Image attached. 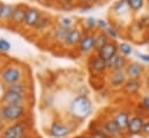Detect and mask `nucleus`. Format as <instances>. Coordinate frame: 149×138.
<instances>
[{
  "label": "nucleus",
  "instance_id": "obj_29",
  "mask_svg": "<svg viewBox=\"0 0 149 138\" xmlns=\"http://www.w3.org/2000/svg\"><path fill=\"white\" fill-rule=\"evenodd\" d=\"M84 26H86L87 29L91 30V29H94V28L97 26V20H95L94 18H88V19L84 21Z\"/></svg>",
  "mask_w": 149,
  "mask_h": 138
},
{
  "label": "nucleus",
  "instance_id": "obj_22",
  "mask_svg": "<svg viewBox=\"0 0 149 138\" xmlns=\"http://www.w3.org/2000/svg\"><path fill=\"white\" fill-rule=\"evenodd\" d=\"M112 11H113V13H114L116 15H118V16L126 14V13L130 11V6H128V4H127V0H119V1H117V2L113 5Z\"/></svg>",
  "mask_w": 149,
  "mask_h": 138
},
{
  "label": "nucleus",
  "instance_id": "obj_14",
  "mask_svg": "<svg viewBox=\"0 0 149 138\" xmlns=\"http://www.w3.org/2000/svg\"><path fill=\"white\" fill-rule=\"evenodd\" d=\"M94 43H95L94 35L84 34L81 37V41L79 43V50L82 54H88L91 50H94Z\"/></svg>",
  "mask_w": 149,
  "mask_h": 138
},
{
  "label": "nucleus",
  "instance_id": "obj_17",
  "mask_svg": "<svg viewBox=\"0 0 149 138\" xmlns=\"http://www.w3.org/2000/svg\"><path fill=\"white\" fill-rule=\"evenodd\" d=\"M123 89L127 95H135L141 89V81L140 80H134V79H128L125 82Z\"/></svg>",
  "mask_w": 149,
  "mask_h": 138
},
{
  "label": "nucleus",
  "instance_id": "obj_15",
  "mask_svg": "<svg viewBox=\"0 0 149 138\" xmlns=\"http://www.w3.org/2000/svg\"><path fill=\"white\" fill-rule=\"evenodd\" d=\"M89 68H90V71L95 74H101V73H104L107 70H108V66H107V62L101 58L100 56L97 57H94L91 61H90V64H89Z\"/></svg>",
  "mask_w": 149,
  "mask_h": 138
},
{
  "label": "nucleus",
  "instance_id": "obj_23",
  "mask_svg": "<svg viewBox=\"0 0 149 138\" xmlns=\"http://www.w3.org/2000/svg\"><path fill=\"white\" fill-rule=\"evenodd\" d=\"M7 91H12V92H15V93H20V94H24L27 93L28 91V87L24 82H15V84H12V85H8L7 86Z\"/></svg>",
  "mask_w": 149,
  "mask_h": 138
},
{
  "label": "nucleus",
  "instance_id": "obj_4",
  "mask_svg": "<svg viewBox=\"0 0 149 138\" xmlns=\"http://www.w3.org/2000/svg\"><path fill=\"white\" fill-rule=\"evenodd\" d=\"M145 118L141 115H134L130 118L127 129H126V136H139L142 135L143 125H145Z\"/></svg>",
  "mask_w": 149,
  "mask_h": 138
},
{
  "label": "nucleus",
  "instance_id": "obj_26",
  "mask_svg": "<svg viewBox=\"0 0 149 138\" xmlns=\"http://www.w3.org/2000/svg\"><path fill=\"white\" fill-rule=\"evenodd\" d=\"M68 30H70V29H66V28L60 27L58 30H56V38H57L58 41H60V42H65L66 36L68 34Z\"/></svg>",
  "mask_w": 149,
  "mask_h": 138
},
{
  "label": "nucleus",
  "instance_id": "obj_10",
  "mask_svg": "<svg viewBox=\"0 0 149 138\" xmlns=\"http://www.w3.org/2000/svg\"><path fill=\"white\" fill-rule=\"evenodd\" d=\"M130 118H131V115L127 110H124V109H120L118 110L114 116H113V121L116 122V124L124 131L126 132V129H127V125H128V122H130Z\"/></svg>",
  "mask_w": 149,
  "mask_h": 138
},
{
  "label": "nucleus",
  "instance_id": "obj_32",
  "mask_svg": "<svg viewBox=\"0 0 149 138\" xmlns=\"http://www.w3.org/2000/svg\"><path fill=\"white\" fill-rule=\"evenodd\" d=\"M140 106H141L146 111H149V96H143L142 100H141Z\"/></svg>",
  "mask_w": 149,
  "mask_h": 138
},
{
  "label": "nucleus",
  "instance_id": "obj_39",
  "mask_svg": "<svg viewBox=\"0 0 149 138\" xmlns=\"http://www.w3.org/2000/svg\"><path fill=\"white\" fill-rule=\"evenodd\" d=\"M81 2H83V4H88V2H91V1H94V0H80Z\"/></svg>",
  "mask_w": 149,
  "mask_h": 138
},
{
  "label": "nucleus",
  "instance_id": "obj_25",
  "mask_svg": "<svg viewBox=\"0 0 149 138\" xmlns=\"http://www.w3.org/2000/svg\"><path fill=\"white\" fill-rule=\"evenodd\" d=\"M118 50H119L124 56H130V55L132 54V51H133L132 45L128 44V43H125V42H123V43H120V44L118 45Z\"/></svg>",
  "mask_w": 149,
  "mask_h": 138
},
{
  "label": "nucleus",
  "instance_id": "obj_21",
  "mask_svg": "<svg viewBox=\"0 0 149 138\" xmlns=\"http://www.w3.org/2000/svg\"><path fill=\"white\" fill-rule=\"evenodd\" d=\"M95 38V43H94V50H96L97 52L109 42V36L107 35V33H103V32H100L94 36Z\"/></svg>",
  "mask_w": 149,
  "mask_h": 138
},
{
  "label": "nucleus",
  "instance_id": "obj_6",
  "mask_svg": "<svg viewBox=\"0 0 149 138\" xmlns=\"http://www.w3.org/2000/svg\"><path fill=\"white\" fill-rule=\"evenodd\" d=\"M102 128H103V131L111 138H126V132H124L117 124L116 122L109 118V120H105L104 122H102Z\"/></svg>",
  "mask_w": 149,
  "mask_h": 138
},
{
  "label": "nucleus",
  "instance_id": "obj_42",
  "mask_svg": "<svg viewBox=\"0 0 149 138\" xmlns=\"http://www.w3.org/2000/svg\"><path fill=\"white\" fill-rule=\"evenodd\" d=\"M146 39H147V43L149 44V32H148V34H147V38H146Z\"/></svg>",
  "mask_w": 149,
  "mask_h": 138
},
{
  "label": "nucleus",
  "instance_id": "obj_35",
  "mask_svg": "<svg viewBox=\"0 0 149 138\" xmlns=\"http://www.w3.org/2000/svg\"><path fill=\"white\" fill-rule=\"evenodd\" d=\"M142 135L149 137V118L145 121V125H143V131H142Z\"/></svg>",
  "mask_w": 149,
  "mask_h": 138
},
{
  "label": "nucleus",
  "instance_id": "obj_37",
  "mask_svg": "<svg viewBox=\"0 0 149 138\" xmlns=\"http://www.w3.org/2000/svg\"><path fill=\"white\" fill-rule=\"evenodd\" d=\"M2 131H3V120L0 116V132H2Z\"/></svg>",
  "mask_w": 149,
  "mask_h": 138
},
{
  "label": "nucleus",
  "instance_id": "obj_36",
  "mask_svg": "<svg viewBox=\"0 0 149 138\" xmlns=\"http://www.w3.org/2000/svg\"><path fill=\"white\" fill-rule=\"evenodd\" d=\"M138 56H139V58H141L143 62H147L149 63V55H143V54H138Z\"/></svg>",
  "mask_w": 149,
  "mask_h": 138
},
{
  "label": "nucleus",
  "instance_id": "obj_41",
  "mask_svg": "<svg viewBox=\"0 0 149 138\" xmlns=\"http://www.w3.org/2000/svg\"><path fill=\"white\" fill-rule=\"evenodd\" d=\"M1 12H2V4H0V18H1Z\"/></svg>",
  "mask_w": 149,
  "mask_h": 138
},
{
  "label": "nucleus",
  "instance_id": "obj_12",
  "mask_svg": "<svg viewBox=\"0 0 149 138\" xmlns=\"http://www.w3.org/2000/svg\"><path fill=\"white\" fill-rule=\"evenodd\" d=\"M127 64L128 63H127L126 58L124 56H119V55H114L112 58L107 61V66L111 71H119V70L126 69Z\"/></svg>",
  "mask_w": 149,
  "mask_h": 138
},
{
  "label": "nucleus",
  "instance_id": "obj_18",
  "mask_svg": "<svg viewBox=\"0 0 149 138\" xmlns=\"http://www.w3.org/2000/svg\"><path fill=\"white\" fill-rule=\"evenodd\" d=\"M81 32L80 29L77 28H72L68 30V34L66 36V39H65V44L70 45V46H73L75 44H79L80 41H81Z\"/></svg>",
  "mask_w": 149,
  "mask_h": 138
},
{
  "label": "nucleus",
  "instance_id": "obj_1",
  "mask_svg": "<svg viewBox=\"0 0 149 138\" xmlns=\"http://www.w3.org/2000/svg\"><path fill=\"white\" fill-rule=\"evenodd\" d=\"M71 114L76 120H84L87 118L93 111L91 101L86 95H79L73 99L71 104Z\"/></svg>",
  "mask_w": 149,
  "mask_h": 138
},
{
  "label": "nucleus",
  "instance_id": "obj_27",
  "mask_svg": "<svg viewBox=\"0 0 149 138\" xmlns=\"http://www.w3.org/2000/svg\"><path fill=\"white\" fill-rule=\"evenodd\" d=\"M14 8L9 5H2V12H1V18H10L13 14Z\"/></svg>",
  "mask_w": 149,
  "mask_h": 138
},
{
  "label": "nucleus",
  "instance_id": "obj_5",
  "mask_svg": "<svg viewBox=\"0 0 149 138\" xmlns=\"http://www.w3.org/2000/svg\"><path fill=\"white\" fill-rule=\"evenodd\" d=\"M0 75H1V80L7 85H12V84L19 82L22 79L21 69H19L17 66H7L1 72Z\"/></svg>",
  "mask_w": 149,
  "mask_h": 138
},
{
  "label": "nucleus",
  "instance_id": "obj_33",
  "mask_svg": "<svg viewBox=\"0 0 149 138\" xmlns=\"http://www.w3.org/2000/svg\"><path fill=\"white\" fill-rule=\"evenodd\" d=\"M97 27H98L100 29H103V30H107V29L109 28L105 20H97Z\"/></svg>",
  "mask_w": 149,
  "mask_h": 138
},
{
  "label": "nucleus",
  "instance_id": "obj_19",
  "mask_svg": "<svg viewBox=\"0 0 149 138\" xmlns=\"http://www.w3.org/2000/svg\"><path fill=\"white\" fill-rule=\"evenodd\" d=\"M26 8L23 6H17L14 8L13 11V14L10 16L12 19V22L14 25H21L24 22V16H26Z\"/></svg>",
  "mask_w": 149,
  "mask_h": 138
},
{
  "label": "nucleus",
  "instance_id": "obj_20",
  "mask_svg": "<svg viewBox=\"0 0 149 138\" xmlns=\"http://www.w3.org/2000/svg\"><path fill=\"white\" fill-rule=\"evenodd\" d=\"M89 131H90L89 135L91 138H111L103 131L102 123H98V122H93V124L90 125Z\"/></svg>",
  "mask_w": 149,
  "mask_h": 138
},
{
  "label": "nucleus",
  "instance_id": "obj_3",
  "mask_svg": "<svg viewBox=\"0 0 149 138\" xmlns=\"http://www.w3.org/2000/svg\"><path fill=\"white\" fill-rule=\"evenodd\" d=\"M27 135V127L24 122L19 121L12 125H8L1 132L0 138H23Z\"/></svg>",
  "mask_w": 149,
  "mask_h": 138
},
{
  "label": "nucleus",
  "instance_id": "obj_13",
  "mask_svg": "<svg viewBox=\"0 0 149 138\" xmlns=\"http://www.w3.org/2000/svg\"><path fill=\"white\" fill-rule=\"evenodd\" d=\"M118 51V45L116 42H108L100 51H98V56L101 58H103L105 62L112 58L114 55H117Z\"/></svg>",
  "mask_w": 149,
  "mask_h": 138
},
{
  "label": "nucleus",
  "instance_id": "obj_43",
  "mask_svg": "<svg viewBox=\"0 0 149 138\" xmlns=\"http://www.w3.org/2000/svg\"><path fill=\"white\" fill-rule=\"evenodd\" d=\"M45 1H49V0H45Z\"/></svg>",
  "mask_w": 149,
  "mask_h": 138
},
{
  "label": "nucleus",
  "instance_id": "obj_2",
  "mask_svg": "<svg viewBox=\"0 0 149 138\" xmlns=\"http://www.w3.org/2000/svg\"><path fill=\"white\" fill-rule=\"evenodd\" d=\"M0 116L6 122L21 121L26 116V108L17 104H3L0 107Z\"/></svg>",
  "mask_w": 149,
  "mask_h": 138
},
{
  "label": "nucleus",
  "instance_id": "obj_9",
  "mask_svg": "<svg viewBox=\"0 0 149 138\" xmlns=\"http://www.w3.org/2000/svg\"><path fill=\"white\" fill-rule=\"evenodd\" d=\"M125 73L128 79L139 80L143 73V66L141 64H139L138 62H131L127 64V66L125 69Z\"/></svg>",
  "mask_w": 149,
  "mask_h": 138
},
{
  "label": "nucleus",
  "instance_id": "obj_28",
  "mask_svg": "<svg viewBox=\"0 0 149 138\" xmlns=\"http://www.w3.org/2000/svg\"><path fill=\"white\" fill-rule=\"evenodd\" d=\"M9 50H10V43L5 38H0V51L7 52Z\"/></svg>",
  "mask_w": 149,
  "mask_h": 138
},
{
  "label": "nucleus",
  "instance_id": "obj_31",
  "mask_svg": "<svg viewBox=\"0 0 149 138\" xmlns=\"http://www.w3.org/2000/svg\"><path fill=\"white\" fill-rule=\"evenodd\" d=\"M47 25H49V19H47V18H44V16H40L35 27L38 28V29H43V28H44L45 26H47Z\"/></svg>",
  "mask_w": 149,
  "mask_h": 138
},
{
  "label": "nucleus",
  "instance_id": "obj_11",
  "mask_svg": "<svg viewBox=\"0 0 149 138\" xmlns=\"http://www.w3.org/2000/svg\"><path fill=\"white\" fill-rule=\"evenodd\" d=\"M127 75L125 73L124 70H119V71H112L109 75V81H110V85L114 88H119L121 86L125 85V82L127 81L126 80Z\"/></svg>",
  "mask_w": 149,
  "mask_h": 138
},
{
  "label": "nucleus",
  "instance_id": "obj_8",
  "mask_svg": "<svg viewBox=\"0 0 149 138\" xmlns=\"http://www.w3.org/2000/svg\"><path fill=\"white\" fill-rule=\"evenodd\" d=\"M27 100V96L24 94L15 93L12 91H6L3 93V96L1 99V102L5 104H17V106H23Z\"/></svg>",
  "mask_w": 149,
  "mask_h": 138
},
{
  "label": "nucleus",
  "instance_id": "obj_16",
  "mask_svg": "<svg viewBox=\"0 0 149 138\" xmlns=\"http://www.w3.org/2000/svg\"><path fill=\"white\" fill-rule=\"evenodd\" d=\"M40 15H39V11L35 8H27L26 11V16H24V25L27 27H35L36 23L38 22Z\"/></svg>",
  "mask_w": 149,
  "mask_h": 138
},
{
  "label": "nucleus",
  "instance_id": "obj_7",
  "mask_svg": "<svg viewBox=\"0 0 149 138\" xmlns=\"http://www.w3.org/2000/svg\"><path fill=\"white\" fill-rule=\"evenodd\" d=\"M71 134V129L61 122H53L49 128V135L53 138H65Z\"/></svg>",
  "mask_w": 149,
  "mask_h": 138
},
{
  "label": "nucleus",
  "instance_id": "obj_30",
  "mask_svg": "<svg viewBox=\"0 0 149 138\" xmlns=\"http://www.w3.org/2000/svg\"><path fill=\"white\" fill-rule=\"evenodd\" d=\"M59 23H60V27L66 28V29H71L70 27L72 26L73 21H72V19H70V18H61Z\"/></svg>",
  "mask_w": 149,
  "mask_h": 138
},
{
  "label": "nucleus",
  "instance_id": "obj_40",
  "mask_svg": "<svg viewBox=\"0 0 149 138\" xmlns=\"http://www.w3.org/2000/svg\"><path fill=\"white\" fill-rule=\"evenodd\" d=\"M146 85H147V88L149 89V75L147 77V80H146Z\"/></svg>",
  "mask_w": 149,
  "mask_h": 138
},
{
  "label": "nucleus",
  "instance_id": "obj_34",
  "mask_svg": "<svg viewBox=\"0 0 149 138\" xmlns=\"http://www.w3.org/2000/svg\"><path fill=\"white\" fill-rule=\"evenodd\" d=\"M105 33H107V35H108L109 37H112V38H117V36H118L117 30L113 29V28H108V29L105 30Z\"/></svg>",
  "mask_w": 149,
  "mask_h": 138
},
{
  "label": "nucleus",
  "instance_id": "obj_24",
  "mask_svg": "<svg viewBox=\"0 0 149 138\" xmlns=\"http://www.w3.org/2000/svg\"><path fill=\"white\" fill-rule=\"evenodd\" d=\"M127 4L130 6V9L131 11L136 12V11H139V9H141L143 7L145 0H127Z\"/></svg>",
  "mask_w": 149,
  "mask_h": 138
},
{
  "label": "nucleus",
  "instance_id": "obj_38",
  "mask_svg": "<svg viewBox=\"0 0 149 138\" xmlns=\"http://www.w3.org/2000/svg\"><path fill=\"white\" fill-rule=\"evenodd\" d=\"M75 138H91V137H90V135L88 134V135H80V136H76Z\"/></svg>",
  "mask_w": 149,
  "mask_h": 138
}]
</instances>
